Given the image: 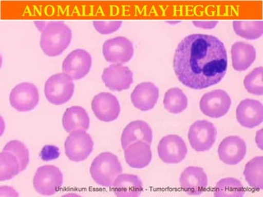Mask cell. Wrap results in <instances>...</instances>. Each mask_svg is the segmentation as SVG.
I'll return each mask as SVG.
<instances>
[{
    "mask_svg": "<svg viewBox=\"0 0 263 197\" xmlns=\"http://www.w3.org/2000/svg\"><path fill=\"white\" fill-rule=\"evenodd\" d=\"M111 187L118 196H139L143 191L141 179L137 175L127 173L119 174Z\"/></svg>",
    "mask_w": 263,
    "mask_h": 197,
    "instance_id": "cell-22",
    "label": "cell"
},
{
    "mask_svg": "<svg viewBox=\"0 0 263 197\" xmlns=\"http://www.w3.org/2000/svg\"><path fill=\"white\" fill-rule=\"evenodd\" d=\"M217 131L213 123L198 120L189 127V141L193 150L197 152L209 150L216 142Z\"/></svg>",
    "mask_w": 263,
    "mask_h": 197,
    "instance_id": "cell-6",
    "label": "cell"
},
{
    "mask_svg": "<svg viewBox=\"0 0 263 197\" xmlns=\"http://www.w3.org/2000/svg\"><path fill=\"white\" fill-rule=\"evenodd\" d=\"M123 172L121 164L115 154L103 152L90 165V176L95 183L102 187H111L115 179Z\"/></svg>",
    "mask_w": 263,
    "mask_h": 197,
    "instance_id": "cell-3",
    "label": "cell"
},
{
    "mask_svg": "<svg viewBox=\"0 0 263 197\" xmlns=\"http://www.w3.org/2000/svg\"><path fill=\"white\" fill-rule=\"evenodd\" d=\"M231 103L230 95L224 90H212L201 96L200 109L208 117L219 119L228 113Z\"/></svg>",
    "mask_w": 263,
    "mask_h": 197,
    "instance_id": "cell-8",
    "label": "cell"
},
{
    "mask_svg": "<svg viewBox=\"0 0 263 197\" xmlns=\"http://www.w3.org/2000/svg\"><path fill=\"white\" fill-rule=\"evenodd\" d=\"M103 55L105 60L115 64H125L134 56V45L124 36L107 40L103 44Z\"/></svg>",
    "mask_w": 263,
    "mask_h": 197,
    "instance_id": "cell-9",
    "label": "cell"
},
{
    "mask_svg": "<svg viewBox=\"0 0 263 197\" xmlns=\"http://www.w3.org/2000/svg\"><path fill=\"white\" fill-rule=\"evenodd\" d=\"M64 176L60 168L53 165H44L37 168L33 179V186L41 195L55 194L62 185Z\"/></svg>",
    "mask_w": 263,
    "mask_h": 197,
    "instance_id": "cell-5",
    "label": "cell"
},
{
    "mask_svg": "<svg viewBox=\"0 0 263 197\" xmlns=\"http://www.w3.org/2000/svg\"><path fill=\"white\" fill-rule=\"evenodd\" d=\"M72 36V30L68 25L61 21H52L41 31V49L47 55H60L68 48Z\"/></svg>",
    "mask_w": 263,
    "mask_h": 197,
    "instance_id": "cell-2",
    "label": "cell"
},
{
    "mask_svg": "<svg viewBox=\"0 0 263 197\" xmlns=\"http://www.w3.org/2000/svg\"><path fill=\"white\" fill-rule=\"evenodd\" d=\"M168 23H173V24H174V23H179V21H175V22H172V21H171V22H168Z\"/></svg>",
    "mask_w": 263,
    "mask_h": 197,
    "instance_id": "cell-36",
    "label": "cell"
},
{
    "mask_svg": "<svg viewBox=\"0 0 263 197\" xmlns=\"http://www.w3.org/2000/svg\"><path fill=\"white\" fill-rule=\"evenodd\" d=\"M163 103L164 109L170 113L175 114L180 113L187 109V95L183 92V90L177 87L168 89L164 94Z\"/></svg>",
    "mask_w": 263,
    "mask_h": 197,
    "instance_id": "cell-25",
    "label": "cell"
},
{
    "mask_svg": "<svg viewBox=\"0 0 263 197\" xmlns=\"http://www.w3.org/2000/svg\"><path fill=\"white\" fill-rule=\"evenodd\" d=\"M93 147L92 138L86 131H72L64 142L66 156L73 162L86 160L92 152Z\"/></svg>",
    "mask_w": 263,
    "mask_h": 197,
    "instance_id": "cell-7",
    "label": "cell"
},
{
    "mask_svg": "<svg viewBox=\"0 0 263 197\" xmlns=\"http://www.w3.org/2000/svg\"><path fill=\"white\" fill-rule=\"evenodd\" d=\"M91 109L96 117L103 122L115 121L120 113L117 97L110 93H99L91 101Z\"/></svg>",
    "mask_w": 263,
    "mask_h": 197,
    "instance_id": "cell-13",
    "label": "cell"
},
{
    "mask_svg": "<svg viewBox=\"0 0 263 197\" xmlns=\"http://www.w3.org/2000/svg\"><path fill=\"white\" fill-rule=\"evenodd\" d=\"M159 157L165 164H178L187 155V148L183 138L178 135H165L159 142Z\"/></svg>",
    "mask_w": 263,
    "mask_h": 197,
    "instance_id": "cell-12",
    "label": "cell"
},
{
    "mask_svg": "<svg viewBox=\"0 0 263 197\" xmlns=\"http://www.w3.org/2000/svg\"><path fill=\"white\" fill-rule=\"evenodd\" d=\"M122 23V21L96 20L93 22L96 30L102 35H108L117 31L121 27Z\"/></svg>",
    "mask_w": 263,
    "mask_h": 197,
    "instance_id": "cell-31",
    "label": "cell"
},
{
    "mask_svg": "<svg viewBox=\"0 0 263 197\" xmlns=\"http://www.w3.org/2000/svg\"><path fill=\"white\" fill-rule=\"evenodd\" d=\"M262 67L255 68L245 78V86L249 93L255 95H262Z\"/></svg>",
    "mask_w": 263,
    "mask_h": 197,
    "instance_id": "cell-29",
    "label": "cell"
},
{
    "mask_svg": "<svg viewBox=\"0 0 263 197\" xmlns=\"http://www.w3.org/2000/svg\"><path fill=\"white\" fill-rule=\"evenodd\" d=\"M193 23L195 27H199L202 29H213L216 27L218 24V21H193Z\"/></svg>",
    "mask_w": 263,
    "mask_h": 197,
    "instance_id": "cell-32",
    "label": "cell"
},
{
    "mask_svg": "<svg viewBox=\"0 0 263 197\" xmlns=\"http://www.w3.org/2000/svg\"><path fill=\"white\" fill-rule=\"evenodd\" d=\"M102 81L110 90H127L134 82V74L122 64H111L103 71Z\"/></svg>",
    "mask_w": 263,
    "mask_h": 197,
    "instance_id": "cell-14",
    "label": "cell"
},
{
    "mask_svg": "<svg viewBox=\"0 0 263 197\" xmlns=\"http://www.w3.org/2000/svg\"><path fill=\"white\" fill-rule=\"evenodd\" d=\"M39 91L31 82H22L11 90L9 101L12 108L20 112L35 109L39 103Z\"/></svg>",
    "mask_w": 263,
    "mask_h": 197,
    "instance_id": "cell-10",
    "label": "cell"
},
{
    "mask_svg": "<svg viewBox=\"0 0 263 197\" xmlns=\"http://www.w3.org/2000/svg\"><path fill=\"white\" fill-rule=\"evenodd\" d=\"M73 80L67 74L56 73L49 76L45 84V95L49 102L60 105L70 101L73 95Z\"/></svg>",
    "mask_w": 263,
    "mask_h": 197,
    "instance_id": "cell-4",
    "label": "cell"
},
{
    "mask_svg": "<svg viewBox=\"0 0 263 197\" xmlns=\"http://www.w3.org/2000/svg\"><path fill=\"white\" fill-rule=\"evenodd\" d=\"M153 138V133L150 125L142 120L131 122L123 129L121 135V145L123 150L134 142H146L151 145Z\"/></svg>",
    "mask_w": 263,
    "mask_h": 197,
    "instance_id": "cell-19",
    "label": "cell"
},
{
    "mask_svg": "<svg viewBox=\"0 0 263 197\" xmlns=\"http://www.w3.org/2000/svg\"><path fill=\"white\" fill-rule=\"evenodd\" d=\"M245 188L240 181L233 178L221 179L214 189L215 196L241 197L245 195Z\"/></svg>",
    "mask_w": 263,
    "mask_h": 197,
    "instance_id": "cell-27",
    "label": "cell"
},
{
    "mask_svg": "<svg viewBox=\"0 0 263 197\" xmlns=\"http://www.w3.org/2000/svg\"><path fill=\"white\" fill-rule=\"evenodd\" d=\"M91 64L92 58L90 53L85 49H78L70 52L64 58L62 70L72 80H79L88 74Z\"/></svg>",
    "mask_w": 263,
    "mask_h": 197,
    "instance_id": "cell-11",
    "label": "cell"
},
{
    "mask_svg": "<svg viewBox=\"0 0 263 197\" xmlns=\"http://www.w3.org/2000/svg\"><path fill=\"white\" fill-rule=\"evenodd\" d=\"M35 24L37 25L38 29H40L42 31L45 29V27H46L47 23H45V22H35Z\"/></svg>",
    "mask_w": 263,
    "mask_h": 197,
    "instance_id": "cell-35",
    "label": "cell"
},
{
    "mask_svg": "<svg viewBox=\"0 0 263 197\" xmlns=\"http://www.w3.org/2000/svg\"><path fill=\"white\" fill-rule=\"evenodd\" d=\"M233 27L237 35L247 40L258 39L263 34L262 21L235 20Z\"/></svg>",
    "mask_w": 263,
    "mask_h": 197,
    "instance_id": "cell-26",
    "label": "cell"
},
{
    "mask_svg": "<svg viewBox=\"0 0 263 197\" xmlns=\"http://www.w3.org/2000/svg\"><path fill=\"white\" fill-rule=\"evenodd\" d=\"M247 153L245 141L237 135H230L222 140L218 148V155L224 164L236 165L240 163Z\"/></svg>",
    "mask_w": 263,
    "mask_h": 197,
    "instance_id": "cell-15",
    "label": "cell"
},
{
    "mask_svg": "<svg viewBox=\"0 0 263 197\" xmlns=\"http://www.w3.org/2000/svg\"><path fill=\"white\" fill-rule=\"evenodd\" d=\"M18 193L9 187H0V196H17Z\"/></svg>",
    "mask_w": 263,
    "mask_h": 197,
    "instance_id": "cell-33",
    "label": "cell"
},
{
    "mask_svg": "<svg viewBox=\"0 0 263 197\" xmlns=\"http://www.w3.org/2000/svg\"><path fill=\"white\" fill-rule=\"evenodd\" d=\"M233 68L238 72L248 69L256 60V49L253 45L245 42H236L231 48Z\"/></svg>",
    "mask_w": 263,
    "mask_h": 197,
    "instance_id": "cell-23",
    "label": "cell"
},
{
    "mask_svg": "<svg viewBox=\"0 0 263 197\" xmlns=\"http://www.w3.org/2000/svg\"><path fill=\"white\" fill-rule=\"evenodd\" d=\"M21 172L20 163L11 152L0 153V181L10 180Z\"/></svg>",
    "mask_w": 263,
    "mask_h": 197,
    "instance_id": "cell-28",
    "label": "cell"
},
{
    "mask_svg": "<svg viewBox=\"0 0 263 197\" xmlns=\"http://www.w3.org/2000/svg\"><path fill=\"white\" fill-rule=\"evenodd\" d=\"M3 150L11 152L16 156L20 163L21 172L27 168L29 164V151L23 142L16 140L11 141L5 145Z\"/></svg>",
    "mask_w": 263,
    "mask_h": 197,
    "instance_id": "cell-30",
    "label": "cell"
},
{
    "mask_svg": "<svg viewBox=\"0 0 263 197\" xmlns=\"http://www.w3.org/2000/svg\"><path fill=\"white\" fill-rule=\"evenodd\" d=\"M245 179L247 183L254 189H263V157L257 156L245 165Z\"/></svg>",
    "mask_w": 263,
    "mask_h": 197,
    "instance_id": "cell-24",
    "label": "cell"
},
{
    "mask_svg": "<svg viewBox=\"0 0 263 197\" xmlns=\"http://www.w3.org/2000/svg\"><path fill=\"white\" fill-rule=\"evenodd\" d=\"M179 183L183 191L189 195H201L208 187V176L200 167H187L181 173Z\"/></svg>",
    "mask_w": 263,
    "mask_h": 197,
    "instance_id": "cell-17",
    "label": "cell"
},
{
    "mask_svg": "<svg viewBox=\"0 0 263 197\" xmlns=\"http://www.w3.org/2000/svg\"><path fill=\"white\" fill-rule=\"evenodd\" d=\"M62 123L68 133L74 131H87L90 127V117L82 107H69L63 115Z\"/></svg>",
    "mask_w": 263,
    "mask_h": 197,
    "instance_id": "cell-21",
    "label": "cell"
},
{
    "mask_svg": "<svg viewBox=\"0 0 263 197\" xmlns=\"http://www.w3.org/2000/svg\"><path fill=\"white\" fill-rule=\"evenodd\" d=\"M228 66L224 43L217 37L191 34L175 49L173 67L179 82L195 90L208 88L224 78Z\"/></svg>",
    "mask_w": 263,
    "mask_h": 197,
    "instance_id": "cell-1",
    "label": "cell"
},
{
    "mask_svg": "<svg viewBox=\"0 0 263 197\" xmlns=\"http://www.w3.org/2000/svg\"><path fill=\"white\" fill-rule=\"evenodd\" d=\"M159 98V89L154 83L142 82L136 86L131 94V101L134 107L142 111L154 108Z\"/></svg>",
    "mask_w": 263,
    "mask_h": 197,
    "instance_id": "cell-18",
    "label": "cell"
},
{
    "mask_svg": "<svg viewBox=\"0 0 263 197\" xmlns=\"http://www.w3.org/2000/svg\"><path fill=\"white\" fill-rule=\"evenodd\" d=\"M263 129L259 130L258 131H257V134H256V139H255V141H256V143H257V146H258L261 150H262L263 148Z\"/></svg>",
    "mask_w": 263,
    "mask_h": 197,
    "instance_id": "cell-34",
    "label": "cell"
},
{
    "mask_svg": "<svg viewBox=\"0 0 263 197\" xmlns=\"http://www.w3.org/2000/svg\"><path fill=\"white\" fill-rule=\"evenodd\" d=\"M124 158L131 168H146L152 160L151 146L142 141L134 142L124 149Z\"/></svg>",
    "mask_w": 263,
    "mask_h": 197,
    "instance_id": "cell-20",
    "label": "cell"
},
{
    "mask_svg": "<svg viewBox=\"0 0 263 197\" xmlns=\"http://www.w3.org/2000/svg\"><path fill=\"white\" fill-rule=\"evenodd\" d=\"M238 123L247 128H254L263 121V105L260 101L245 98L238 104L236 109Z\"/></svg>",
    "mask_w": 263,
    "mask_h": 197,
    "instance_id": "cell-16",
    "label": "cell"
}]
</instances>
